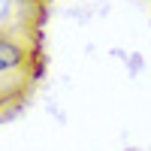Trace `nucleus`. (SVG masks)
<instances>
[{
    "label": "nucleus",
    "instance_id": "7ed1b4c3",
    "mask_svg": "<svg viewBox=\"0 0 151 151\" xmlns=\"http://www.w3.org/2000/svg\"><path fill=\"white\" fill-rule=\"evenodd\" d=\"M12 109H15V103H12V100L6 97V91L0 88V112H12Z\"/></svg>",
    "mask_w": 151,
    "mask_h": 151
},
{
    "label": "nucleus",
    "instance_id": "f257e3e1",
    "mask_svg": "<svg viewBox=\"0 0 151 151\" xmlns=\"http://www.w3.org/2000/svg\"><path fill=\"white\" fill-rule=\"evenodd\" d=\"M40 73H42V64H40L36 42H27L12 33H0V88L15 103V109L30 94Z\"/></svg>",
    "mask_w": 151,
    "mask_h": 151
},
{
    "label": "nucleus",
    "instance_id": "f03ea898",
    "mask_svg": "<svg viewBox=\"0 0 151 151\" xmlns=\"http://www.w3.org/2000/svg\"><path fill=\"white\" fill-rule=\"evenodd\" d=\"M36 0H0V33H12V36H27L36 33V15H33ZM36 42V40H27Z\"/></svg>",
    "mask_w": 151,
    "mask_h": 151
}]
</instances>
